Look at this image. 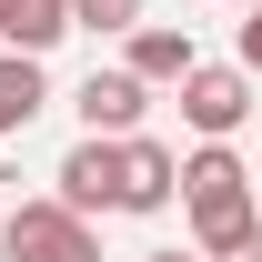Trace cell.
Instances as JSON below:
<instances>
[{"label": "cell", "instance_id": "15", "mask_svg": "<svg viewBox=\"0 0 262 262\" xmlns=\"http://www.w3.org/2000/svg\"><path fill=\"white\" fill-rule=\"evenodd\" d=\"M242 10H262V0H242Z\"/></svg>", "mask_w": 262, "mask_h": 262}, {"label": "cell", "instance_id": "2", "mask_svg": "<svg viewBox=\"0 0 262 262\" xmlns=\"http://www.w3.org/2000/svg\"><path fill=\"white\" fill-rule=\"evenodd\" d=\"M182 121H192L202 141H232V131L252 121V71L242 61H202L192 81H182Z\"/></svg>", "mask_w": 262, "mask_h": 262}, {"label": "cell", "instance_id": "14", "mask_svg": "<svg viewBox=\"0 0 262 262\" xmlns=\"http://www.w3.org/2000/svg\"><path fill=\"white\" fill-rule=\"evenodd\" d=\"M232 262H262V242H252V252H232Z\"/></svg>", "mask_w": 262, "mask_h": 262}, {"label": "cell", "instance_id": "9", "mask_svg": "<svg viewBox=\"0 0 262 262\" xmlns=\"http://www.w3.org/2000/svg\"><path fill=\"white\" fill-rule=\"evenodd\" d=\"M222 192H252L242 151H232V141H202V151H182V202H222Z\"/></svg>", "mask_w": 262, "mask_h": 262}, {"label": "cell", "instance_id": "5", "mask_svg": "<svg viewBox=\"0 0 262 262\" xmlns=\"http://www.w3.org/2000/svg\"><path fill=\"white\" fill-rule=\"evenodd\" d=\"M71 111H81V131H91V141H131V131H141V111H151V91H141L131 71H91V81L71 91Z\"/></svg>", "mask_w": 262, "mask_h": 262}, {"label": "cell", "instance_id": "7", "mask_svg": "<svg viewBox=\"0 0 262 262\" xmlns=\"http://www.w3.org/2000/svg\"><path fill=\"white\" fill-rule=\"evenodd\" d=\"M182 202V151H162L151 131L121 141V212H171Z\"/></svg>", "mask_w": 262, "mask_h": 262}, {"label": "cell", "instance_id": "4", "mask_svg": "<svg viewBox=\"0 0 262 262\" xmlns=\"http://www.w3.org/2000/svg\"><path fill=\"white\" fill-rule=\"evenodd\" d=\"M131 51H121V71L141 81V91H182L202 71V51H192V31H171V20H141V31H121Z\"/></svg>", "mask_w": 262, "mask_h": 262}, {"label": "cell", "instance_id": "6", "mask_svg": "<svg viewBox=\"0 0 262 262\" xmlns=\"http://www.w3.org/2000/svg\"><path fill=\"white\" fill-rule=\"evenodd\" d=\"M192 212V252L202 262H232L262 242V192H222V202H182Z\"/></svg>", "mask_w": 262, "mask_h": 262}, {"label": "cell", "instance_id": "3", "mask_svg": "<svg viewBox=\"0 0 262 262\" xmlns=\"http://www.w3.org/2000/svg\"><path fill=\"white\" fill-rule=\"evenodd\" d=\"M51 182H61V212H81V222H91V212H121V141H91V131H81V141H71L61 151V171H51Z\"/></svg>", "mask_w": 262, "mask_h": 262}, {"label": "cell", "instance_id": "10", "mask_svg": "<svg viewBox=\"0 0 262 262\" xmlns=\"http://www.w3.org/2000/svg\"><path fill=\"white\" fill-rule=\"evenodd\" d=\"M71 31V0H0V40H10V51H51V40Z\"/></svg>", "mask_w": 262, "mask_h": 262}, {"label": "cell", "instance_id": "12", "mask_svg": "<svg viewBox=\"0 0 262 262\" xmlns=\"http://www.w3.org/2000/svg\"><path fill=\"white\" fill-rule=\"evenodd\" d=\"M242 71H252V81H262V10H252V20H242Z\"/></svg>", "mask_w": 262, "mask_h": 262}, {"label": "cell", "instance_id": "13", "mask_svg": "<svg viewBox=\"0 0 262 262\" xmlns=\"http://www.w3.org/2000/svg\"><path fill=\"white\" fill-rule=\"evenodd\" d=\"M141 262H202V252H141Z\"/></svg>", "mask_w": 262, "mask_h": 262}, {"label": "cell", "instance_id": "8", "mask_svg": "<svg viewBox=\"0 0 262 262\" xmlns=\"http://www.w3.org/2000/svg\"><path fill=\"white\" fill-rule=\"evenodd\" d=\"M40 111H51V81H40V61H31V51H0V141H10V131H31Z\"/></svg>", "mask_w": 262, "mask_h": 262}, {"label": "cell", "instance_id": "11", "mask_svg": "<svg viewBox=\"0 0 262 262\" xmlns=\"http://www.w3.org/2000/svg\"><path fill=\"white\" fill-rule=\"evenodd\" d=\"M71 31H141V0H71Z\"/></svg>", "mask_w": 262, "mask_h": 262}, {"label": "cell", "instance_id": "1", "mask_svg": "<svg viewBox=\"0 0 262 262\" xmlns=\"http://www.w3.org/2000/svg\"><path fill=\"white\" fill-rule=\"evenodd\" d=\"M0 262H101V232L61 202H20L0 212Z\"/></svg>", "mask_w": 262, "mask_h": 262}]
</instances>
